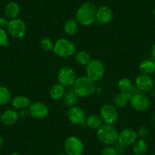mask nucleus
<instances>
[{"mask_svg": "<svg viewBox=\"0 0 155 155\" xmlns=\"http://www.w3.org/2000/svg\"><path fill=\"white\" fill-rule=\"evenodd\" d=\"M97 8L91 2L81 4L75 13V19L78 24L84 26H89L96 21Z\"/></svg>", "mask_w": 155, "mask_h": 155, "instance_id": "f257e3e1", "label": "nucleus"}, {"mask_svg": "<svg viewBox=\"0 0 155 155\" xmlns=\"http://www.w3.org/2000/svg\"><path fill=\"white\" fill-rule=\"evenodd\" d=\"M73 90L79 97H88L96 91V84L87 76H80L77 78L73 84Z\"/></svg>", "mask_w": 155, "mask_h": 155, "instance_id": "f03ea898", "label": "nucleus"}, {"mask_svg": "<svg viewBox=\"0 0 155 155\" xmlns=\"http://www.w3.org/2000/svg\"><path fill=\"white\" fill-rule=\"evenodd\" d=\"M118 130L113 125L105 123L97 129L96 132L97 139L106 146L114 144L118 139Z\"/></svg>", "mask_w": 155, "mask_h": 155, "instance_id": "7ed1b4c3", "label": "nucleus"}, {"mask_svg": "<svg viewBox=\"0 0 155 155\" xmlns=\"http://www.w3.org/2000/svg\"><path fill=\"white\" fill-rule=\"evenodd\" d=\"M53 53L59 57L68 58L76 53V47L74 43L68 38H59L54 43Z\"/></svg>", "mask_w": 155, "mask_h": 155, "instance_id": "20e7f679", "label": "nucleus"}, {"mask_svg": "<svg viewBox=\"0 0 155 155\" xmlns=\"http://www.w3.org/2000/svg\"><path fill=\"white\" fill-rule=\"evenodd\" d=\"M86 74L94 82L99 81L103 78L105 73V67L100 59H91L86 65Z\"/></svg>", "mask_w": 155, "mask_h": 155, "instance_id": "39448f33", "label": "nucleus"}, {"mask_svg": "<svg viewBox=\"0 0 155 155\" xmlns=\"http://www.w3.org/2000/svg\"><path fill=\"white\" fill-rule=\"evenodd\" d=\"M64 150L68 155H82L84 145L82 140L76 135H70L64 142Z\"/></svg>", "mask_w": 155, "mask_h": 155, "instance_id": "423d86ee", "label": "nucleus"}, {"mask_svg": "<svg viewBox=\"0 0 155 155\" xmlns=\"http://www.w3.org/2000/svg\"><path fill=\"white\" fill-rule=\"evenodd\" d=\"M58 82L65 87H71L77 79L75 71L70 65H63L60 68L58 72Z\"/></svg>", "mask_w": 155, "mask_h": 155, "instance_id": "0eeeda50", "label": "nucleus"}, {"mask_svg": "<svg viewBox=\"0 0 155 155\" xmlns=\"http://www.w3.org/2000/svg\"><path fill=\"white\" fill-rule=\"evenodd\" d=\"M6 29L12 37L16 39H20L26 34L27 25L22 19L16 18L8 21Z\"/></svg>", "mask_w": 155, "mask_h": 155, "instance_id": "6e6552de", "label": "nucleus"}, {"mask_svg": "<svg viewBox=\"0 0 155 155\" xmlns=\"http://www.w3.org/2000/svg\"><path fill=\"white\" fill-rule=\"evenodd\" d=\"M100 116L105 124L113 125L119 118L117 108L113 104H104L100 110Z\"/></svg>", "mask_w": 155, "mask_h": 155, "instance_id": "1a4fd4ad", "label": "nucleus"}, {"mask_svg": "<svg viewBox=\"0 0 155 155\" xmlns=\"http://www.w3.org/2000/svg\"><path fill=\"white\" fill-rule=\"evenodd\" d=\"M67 119L71 123L74 125L82 126L85 124L87 115L85 111L78 106L69 107L66 113Z\"/></svg>", "mask_w": 155, "mask_h": 155, "instance_id": "9d476101", "label": "nucleus"}, {"mask_svg": "<svg viewBox=\"0 0 155 155\" xmlns=\"http://www.w3.org/2000/svg\"><path fill=\"white\" fill-rule=\"evenodd\" d=\"M129 104L135 110L143 112L148 110L150 106V101L144 94L137 93L132 95Z\"/></svg>", "mask_w": 155, "mask_h": 155, "instance_id": "9b49d317", "label": "nucleus"}, {"mask_svg": "<svg viewBox=\"0 0 155 155\" xmlns=\"http://www.w3.org/2000/svg\"><path fill=\"white\" fill-rule=\"evenodd\" d=\"M30 116L36 120H43L49 114V108L46 104L41 101L32 103L28 108Z\"/></svg>", "mask_w": 155, "mask_h": 155, "instance_id": "f8f14e48", "label": "nucleus"}, {"mask_svg": "<svg viewBox=\"0 0 155 155\" xmlns=\"http://www.w3.org/2000/svg\"><path fill=\"white\" fill-rule=\"evenodd\" d=\"M137 139H138V134L136 131L132 129H125L119 132L117 141L119 144L126 147L132 145Z\"/></svg>", "mask_w": 155, "mask_h": 155, "instance_id": "ddd939ff", "label": "nucleus"}, {"mask_svg": "<svg viewBox=\"0 0 155 155\" xmlns=\"http://www.w3.org/2000/svg\"><path fill=\"white\" fill-rule=\"evenodd\" d=\"M153 80L148 74H141L135 78V87L141 92L150 91L153 87Z\"/></svg>", "mask_w": 155, "mask_h": 155, "instance_id": "4468645a", "label": "nucleus"}, {"mask_svg": "<svg viewBox=\"0 0 155 155\" xmlns=\"http://www.w3.org/2000/svg\"><path fill=\"white\" fill-rule=\"evenodd\" d=\"M113 18V12L110 7L102 5L97 9L96 21L102 25H107L111 22Z\"/></svg>", "mask_w": 155, "mask_h": 155, "instance_id": "2eb2a0df", "label": "nucleus"}, {"mask_svg": "<svg viewBox=\"0 0 155 155\" xmlns=\"http://www.w3.org/2000/svg\"><path fill=\"white\" fill-rule=\"evenodd\" d=\"M19 119V113L14 109H8L0 115V121L4 126H11L15 124Z\"/></svg>", "mask_w": 155, "mask_h": 155, "instance_id": "dca6fc26", "label": "nucleus"}, {"mask_svg": "<svg viewBox=\"0 0 155 155\" xmlns=\"http://www.w3.org/2000/svg\"><path fill=\"white\" fill-rule=\"evenodd\" d=\"M132 94L130 92L120 91L116 94L113 97V104L116 107L118 108H124L130 103V100L132 98Z\"/></svg>", "mask_w": 155, "mask_h": 155, "instance_id": "f3484780", "label": "nucleus"}, {"mask_svg": "<svg viewBox=\"0 0 155 155\" xmlns=\"http://www.w3.org/2000/svg\"><path fill=\"white\" fill-rule=\"evenodd\" d=\"M31 100L28 97L19 95L15 97L12 101V105L15 110H26L31 106Z\"/></svg>", "mask_w": 155, "mask_h": 155, "instance_id": "a211bd4d", "label": "nucleus"}, {"mask_svg": "<svg viewBox=\"0 0 155 155\" xmlns=\"http://www.w3.org/2000/svg\"><path fill=\"white\" fill-rule=\"evenodd\" d=\"M19 12H20V6L18 4L15 2H8L4 10L5 18H7L8 20L18 18Z\"/></svg>", "mask_w": 155, "mask_h": 155, "instance_id": "6ab92c4d", "label": "nucleus"}, {"mask_svg": "<svg viewBox=\"0 0 155 155\" xmlns=\"http://www.w3.org/2000/svg\"><path fill=\"white\" fill-rule=\"evenodd\" d=\"M62 99L64 105L69 108V107L76 106L78 99H79V97L76 94L73 89H70V90L65 91V94Z\"/></svg>", "mask_w": 155, "mask_h": 155, "instance_id": "aec40b11", "label": "nucleus"}, {"mask_svg": "<svg viewBox=\"0 0 155 155\" xmlns=\"http://www.w3.org/2000/svg\"><path fill=\"white\" fill-rule=\"evenodd\" d=\"M65 91H66L65 87L58 82L51 86L49 93H50V97H51V99L57 101V100L62 99L63 97Z\"/></svg>", "mask_w": 155, "mask_h": 155, "instance_id": "412c9836", "label": "nucleus"}, {"mask_svg": "<svg viewBox=\"0 0 155 155\" xmlns=\"http://www.w3.org/2000/svg\"><path fill=\"white\" fill-rule=\"evenodd\" d=\"M74 60L77 64L81 66H86L91 60L90 53L86 50H79L74 54Z\"/></svg>", "mask_w": 155, "mask_h": 155, "instance_id": "4be33fe9", "label": "nucleus"}, {"mask_svg": "<svg viewBox=\"0 0 155 155\" xmlns=\"http://www.w3.org/2000/svg\"><path fill=\"white\" fill-rule=\"evenodd\" d=\"M85 124L90 129H98L104 124V122H103L100 115L91 114L90 116H87Z\"/></svg>", "mask_w": 155, "mask_h": 155, "instance_id": "5701e85b", "label": "nucleus"}, {"mask_svg": "<svg viewBox=\"0 0 155 155\" xmlns=\"http://www.w3.org/2000/svg\"><path fill=\"white\" fill-rule=\"evenodd\" d=\"M139 70L141 74H150L155 72V62L152 59H144L139 65Z\"/></svg>", "mask_w": 155, "mask_h": 155, "instance_id": "b1692460", "label": "nucleus"}, {"mask_svg": "<svg viewBox=\"0 0 155 155\" xmlns=\"http://www.w3.org/2000/svg\"><path fill=\"white\" fill-rule=\"evenodd\" d=\"M64 32L68 35H74L78 30V22L75 18H70L65 22L63 25Z\"/></svg>", "mask_w": 155, "mask_h": 155, "instance_id": "393cba45", "label": "nucleus"}, {"mask_svg": "<svg viewBox=\"0 0 155 155\" xmlns=\"http://www.w3.org/2000/svg\"><path fill=\"white\" fill-rule=\"evenodd\" d=\"M147 150V144L144 139H137L132 144V151L135 155H144Z\"/></svg>", "mask_w": 155, "mask_h": 155, "instance_id": "a878e982", "label": "nucleus"}, {"mask_svg": "<svg viewBox=\"0 0 155 155\" xmlns=\"http://www.w3.org/2000/svg\"><path fill=\"white\" fill-rule=\"evenodd\" d=\"M12 94L5 86H0V105H6L11 101Z\"/></svg>", "mask_w": 155, "mask_h": 155, "instance_id": "bb28decb", "label": "nucleus"}, {"mask_svg": "<svg viewBox=\"0 0 155 155\" xmlns=\"http://www.w3.org/2000/svg\"><path fill=\"white\" fill-rule=\"evenodd\" d=\"M117 86L120 91L130 92L133 87V84H132V81L128 78H122L121 79L119 80Z\"/></svg>", "mask_w": 155, "mask_h": 155, "instance_id": "cd10ccee", "label": "nucleus"}, {"mask_svg": "<svg viewBox=\"0 0 155 155\" xmlns=\"http://www.w3.org/2000/svg\"><path fill=\"white\" fill-rule=\"evenodd\" d=\"M40 47L43 50L46 52L53 51V47H54V43L53 42L51 39L45 37L40 41Z\"/></svg>", "mask_w": 155, "mask_h": 155, "instance_id": "c85d7f7f", "label": "nucleus"}, {"mask_svg": "<svg viewBox=\"0 0 155 155\" xmlns=\"http://www.w3.org/2000/svg\"><path fill=\"white\" fill-rule=\"evenodd\" d=\"M8 43V35L5 29L0 28V47H7Z\"/></svg>", "mask_w": 155, "mask_h": 155, "instance_id": "c756f323", "label": "nucleus"}, {"mask_svg": "<svg viewBox=\"0 0 155 155\" xmlns=\"http://www.w3.org/2000/svg\"><path fill=\"white\" fill-rule=\"evenodd\" d=\"M101 155H118L115 147L112 145H107L103 148Z\"/></svg>", "mask_w": 155, "mask_h": 155, "instance_id": "7c9ffc66", "label": "nucleus"}, {"mask_svg": "<svg viewBox=\"0 0 155 155\" xmlns=\"http://www.w3.org/2000/svg\"><path fill=\"white\" fill-rule=\"evenodd\" d=\"M137 134H138V138H139L140 139H145L147 136H148L149 134V129L147 126H142L138 129V132H137Z\"/></svg>", "mask_w": 155, "mask_h": 155, "instance_id": "2f4dec72", "label": "nucleus"}, {"mask_svg": "<svg viewBox=\"0 0 155 155\" xmlns=\"http://www.w3.org/2000/svg\"><path fill=\"white\" fill-rule=\"evenodd\" d=\"M8 19L5 17H0V28H7L8 24Z\"/></svg>", "mask_w": 155, "mask_h": 155, "instance_id": "473e14b6", "label": "nucleus"}, {"mask_svg": "<svg viewBox=\"0 0 155 155\" xmlns=\"http://www.w3.org/2000/svg\"><path fill=\"white\" fill-rule=\"evenodd\" d=\"M29 116L30 113L28 109H26V110H21L20 113H19V116H21L22 118H27V117H28Z\"/></svg>", "mask_w": 155, "mask_h": 155, "instance_id": "72a5a7b5", "label": "nucleus"}, {"mask_svg": "<svg viewBox=\"0 0 155 155\" xmlns=\"http://www.w3.org/2000/svg\"><path fill=\"white\" fill-rule=\"evenodd\" d=\"M151 55L152 57H153V61L155 62V44H153V45L151 47Z\"/></svg>", "mask_w": 155, "mask_h": 155, "instance_id": "f704fd0d", "label": "nucleus"}, {"mask_svg": "<svg viewBox=\"0 0 155 155\" xmlns=\"http://www.w3.org/2000/svg\"><path fill=\"white\" fill-rule=\"evenodd\" d=\"M3 142H4L3 138H2V137L0 135V149L2 148V145H3Z\"/></svg>", "mask_w": 155, "mask_h": 155, "instance_id": "c9c22d12", "label": "nucleus"}, {"mask_svg": "<svg viewBox=\"0 0 155 155\" xmlns=\"http://www.w3.org/2000/svg\"><path fill=\"white\" fill-rule=\"evenodd\" d=\"M150 93H151V94L153 95V97H155V88H152L151 90H150Z\"/></svg>", "mask_w": 155, "mask_h": 155, "instance_id": "e433bc0d", "label": "nucleus"}, {"mask_svg": "<svg viewBox=\"0 0 155 155\" xmlns=\"http://www.w3.org/2000/svg\"><path fill=\"white\" fill-rule=\"evenodd\" d=\"M11 155H21V154L19 153H18V152H14V153H12Z\"/></svg>", "mask_w": 155, "mask_h": 155, "instance_id": "4c0bfd02", "label": "nucleus"}, {"mask_svg": "<svg viewBox=\"0 0 155 155\" xmlns=\"http://www.w3.org/2000/svg\"><path fill=\"white\" fill-rule=\"evenodd\" d=\"M57 155H68V154H66V153H59V154H57Z\"/></svg>", "mask_w": 155, "mask_h": 155, "instance_id": "58836bf2", "label": "nucleus"}, {"mask_svg": "<svg viewBox=\"0 0 155 155\" xmlns=\"http://www.w3.org/2000/svg\"><path fill=\"white\" fill-rule=\"evenodd\" d=\"M153 15H154V16H155V8H153Z\"/></svg>", "mask_w": 155, "mask_h": 155, "instance_id": "ea45409f", "label": "nucleus"}, {"mask_svg": "<svg viewBox=\"0 0 155 155\" xmlns=\"http://www.w3.org/2000/svg\"><path fill=\"white\" fill-rule=\"evenodd\" d=\"M153 120H154V122H155V115H154V118H153Z\"/></svg>", "mask_w": 155, "mask_h": 155, "instance_id": "a19ab883", "label": "nucleus"}]
</instances>
